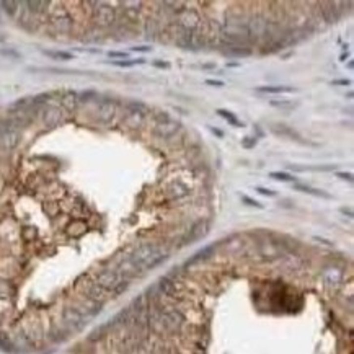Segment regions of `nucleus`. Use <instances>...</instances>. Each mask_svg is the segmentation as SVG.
<instances>
[{"label":"nucleus","mask_w":354,"mask_h":354,"mask_svg":"<svg viewBox=\"0 0 354 354\" xmlns=\"http://www.w3.org/2000/svg\"><path fill=\"white\" fill-rule=\"evenodd\" d=\"M20 129L17 126H13L12 123H7L0 127V150L8 152L13 150L20 142Z\"/></svg>","instance_id":"nucleus-1"},{"label":"nucleus","mask_w":354,"mask_h":354,"mask_svg":"<svg viewBox=\"0 0 354 354\" xmlns=\"http://www.w3.org/2000/svg\"><path fill=\"white\" fill-rule=\"evenodd\" d=\"M93 21L97 23L98 26L108 28L116 21V12H114V8L111 5H108V3H102V2L95 3Z\"/></svg>","instance_id":"nucleus-2"},{"label":"nucleus","mask_w":354,"mask_h":354,"mask_svg":"<svg viewBox=\"0 0 354 354\" xmlns=\"http://www.w3.org/2000/svg\"><path fill=\"white\" fill-rule=\"evenodd\" d=\"M176 25L183 28L185 31L194 33L201 25V17L198 10H194V8H183L176 15Z\"/></svg>","instance_id":"nucleus-3"},{"label":"nucleus","mask_w":354,"mask_h":354,"mask_svg":"<svg viewBox=\"0 0 354 354\" xmlns=\"http://www.w3.org/2000/svg\"><path fill=\"white\" fill-rule=\"evenodd\" d=\"M268 21L265 17L261 15H255V17H250L248 18V23H247V31H248V36H250V40H260V38L266 36V30H268Z\"/></svg>","instance_id":"nucleus-4"},{"label":"nucleus","mask_w":354,"mask_h":354,"mask_svg":"<svg viewBox=\"0 0 354 354\" xmlns=\"http://www.w3.org/2000/svg\"><path fill=\"white\" fill-rule=\"evenodd\" d=\"M339 3L338 2H323L320 3V13H322L325 23H336L339 21V18L343 17L341 8H338Z\"/></svg>","instance_id":"nucleus-5"},{"label":"nucleus","mask_w":354,"mask_h":354,"mask_svg":"<svg viewBox=\"0 0 354 354\" xmlns=\"http://www.w3.org/2000/svg\"><path fill=\"white\" fill-rule=\"evenodd\" d=\"M181 124L178 121H173V119H167V121H160L157 123V126L154 129V134L160 139H170L173 137L176 132L180 131Z\"/></svg>","instance_id":"nucleus-6"},{"label":"nucleus","mask_w":354,"mask_h":354,"mask_svg":"<svg viewBox=\"0 0 354 354\" xmlns=\"http://www.w3.org/2000/svg\"><path fill=\"white\" fill-rule=\"evenodd\" d=\"M116 103L113 102V100H103L102 103H100L98 106V111H97V118L100 123L103 124H108L113 121V118L116 116Z\"/></svg>","instance_id":"nucleus-7"},{"label":"nucleus","mask_w":354,"mask_h":354,"mask_svg":"<svg viewBox=\"0 0 354 354\" xmlns=\"http://www.w3.org/2000/svg\"><path fill=\"white\" fill-rule=\"evenodd\" d=\"M119 274L114 271H102L97 277V284L100 286L102 289H118L119 286Z\"/></svg>","instance_id":"nucleus-8"},{"label":"nucleus","mask_w":354,"mask_h":354,"mask_svg":"<svg viewBox=\"0 0 354 354\" xmlns=\"http://www.w3.org/2000/svg\"><path fill=\"white\" fill-rule=\"evenodd\" d=\"M62 121V111L57 106H46L42 111V123L47 127H56Z\"/></svg>","instance_id":"nucleus-9"},{"label":"nucleus","mask_w":354,"mask_h":354,"mask_svg":"<svg viewBox=\"0 0 354 354\" xmlns=\"http://www.w3.org/2000/svg\"><path fill=\"white\" fill-rule=\"evenodd\" d=\"M51 21H52L54 30L59 31V33H69L70 30H72V25H74L72 18H70V15H67L65 12H62L61 15H54Z\"/></svg>","instance_id":"nucleus-10"},{"label":"nucleus","mask_w":354,"mask_h":354,"mask_svg":"<svg viewBox=\"0 0 354 354\" xmlns=\"http://www.w3.org/2000/svg\"><path fill=\"white\" fill-rule=\"evenodd\" d=\"M222 47H227V49L224 51V54L235 56V57H247L253 52L251 47L247 44H232V46H222Z\"/></svg>","instance_id":"nucleus-11"},{"label":"nucleus","mask_w":354,"mask_h":354,"mask_svg":"<svg viewBox=\"0 0 354 354\" xmlns=\"http://www.w3.org/2000/svg\"><path fill=\"white\" fill-rule=\"evenodd\" d=\"M62 106H64L67 111L69 113H74L75 109L79 108V95L75 93V92H67V93H64V97H62Z\"/></svg>","instance_id":"nucleus-12"},{"label":"nucleus","mask_w":354,"mask_h":354,"mask_svg":"<svg viewBox=\"0 0 354 354\" xmlns=\"http://www.w3.org/2000/svg\"><path fill=\"white\" fill-rule=\"evenodd\" d=\"M168 194H170V198L171 199H181V198H185V196H188L189 194V189L186 188V186L183 183H173L168 188Z\"/></svg>","instance_id":"nucleus-13"},{"label":"nucleus","mask_w":354,"mask_h":354,"mask_svg":"<svg viewBox=\"0 0 354 354\" xmlns=\"http://www.w3.org/2000/svg\"><path fill=\"white\" fill-rule=\"evenodd\" d=\"M144 116H146V114L129 111L126 114V118H124V124H126L127 127H139L142 123H144Z\"/></svg>","instance_id":"nucleus-14"},{"label":"nucleus","mask_w":354,"mask_h":354,"mask_svg":"<svg viewBox=\"0 0 354 354\" xmlns=\"http://www.w3.org/2000/svg\"><path fill=\"white\" fill-rule=\"evenodd\" d=\"M271 131L274 132V134H277V136H288V137H295V139H299L297 134H295L291 127L284 126V124H274V126H271Z\"/></svg>","instance_id":"nucleus-15"},{"label":"nucleus","mask_w":354,"mask_h":354,"mask_svg":"<svg viewBox=\"0 0 354 354\" xmlns=\"http://www.w3.org/2000/svg\"><path fill=\"white\" fill-rule=\"evenodd\" d=\"M258 92L263 93H291L295 92L294 87H281V85H274V87H258Z\"/></svg>","instance_id":"nucleus-16"},{"label":"nucleus","mask_w":354,"mask_h":354,"mask_svg":"<svg viewBox=\"0 0 354 354\" xmlns=\"http://www.w3.org/2000/svg\"><path fill=\"white\" fill-rule=\"evenodd\" d=\"M294 189L295 191H302V193L315 194V196H322V198H325V199L332 198V196H330L328 193H325V191H322V189H313V188H310V186H305V185H294Z\"/></svg>","instance_id":"nucleus-17"},{"label":"nucleus","mask_w":354,"mask_h":354,"mask_svg":"<svg viewBox=\"0 0 354 354\" xmlns=\"http://www.w3.org/2000/svg\"><path fill=\"white\" fill-rule=\"evenodd\" d=\"M217 114H219V116H222L224 119H227V121L230 123L232 126H237V127H242L243 126V123L238 121L237 116L232 111H227V109H217Z\"/></svg>","instance_id":"nucleus-18"},{"label":"nucleus","mask_w":354,"mask_h":354,"mask_svg":"<svg viewBox=\"0 0 354 354\" xmlns=\"http://www.w3.org/2000/svg\"><path fill=\"white\" fill-rule=\"evenodd\" d=\"M42 54L52 57V59H59V61H72L74 56L70 52H64V51H42Z\"/></svg>","instance_id":"nucleus-19"},{"label":"nucleus","mask_w":354,"mask_h":354,"mask_svg":"<svg viewBox=\"0 0 354 354\" xmlns=\"http://www.w3.org/2000/svg\"><path fill=\"white\" fill-rule=\"evenodd\" d=\"M26 7H30L28 10L33 12V13H40L44 10V7L49 5V2H26L25 3Z\"/></svg>","instance_id":"nucleus-20"},{"label":"nucleus","mask_w":354,"mask_h":354,"mask_svg":"<svg viewBox=\"0 0 354 354\" xmlns=\"http://www.w3.org/2000/svg\"><path fill=\"white\" fill-rule=\"evenodd\" d=\"M127 109H129V111H134V113L146 114L147 106H146L144 103H141V102H129V103H127Z\"/></svg>","instance_id":"nucleus-21"},{"label":"nucleus","mask_w":354,"mask_h":354,"mask_svg":"<svg viewBox=\"0 0 354 354\" xmlns=\"http://www.w3.org/2000/svg\"><path fill=\"white\" fill-rule=\"evenodd\" d=\"M270 178H274V180H279V181H292L294 176L286 173V171H271Z\"/></svg>","instance_id":"nucleus-22"},{"label":"nucleus","mask_w":354,"mask_h":354,"mask_svg":"<svg viewBox=\"0 0 354 354\" xmlns=\"http://www.w3.org/2000/svg\"><path fill=\"white\" fill-rule=\"evenodd\" d=\"M146 59H132V61H116L113 62L114 65H119V67H132L136 64H144Z\"/></svg>","instance_id":"nucleus-23"},{"label":"nucleus","mask_w":354,"mask_h":354,"mask_svg":"<svg viewBox=\"0 0 354 354\" xmlns=\"http://www.w3.org/2000/svg\"><path fill=\"white\" fill-rule=\"evenodd\" d=\"M20 5L18 2H2V7H5V12L8 13V15H15V12H17V7Z\"/></svg>","instance_id":"nucleus-24"},{"label":"nucleus","mask_w":354,"mask_h":354,"mask_svg":"<svg viewBox=\"0 0 354 354\" xmlns=\"http://www.w3.org/2000/svg\"><path fill=\"white\" fill-rule=\"evenodd\" d=\"M242 203H245L247 206H251V208L263 209V204H260V203H258V201H255V199H251L250 196H245V194H243V196H242Z\"/></svg>","instance_id":"nucleus-25"},{"label":"nucleus","mask_w":354,"mask_h":354,"mask_svg":"<svg viewBox=\"0 0 354 354\" xmlns=\"http://www.w3.org/2000/svg\"><path fill=\"white\" fill-rule=\"evenodd\" d=\"M242 146L245 147V149H253V147L256 146V137H245V139H242Z\"/></svg>","instance_id":"nucleus-26"},{"label":"nucleus","mask_w":354,"mask_h":354,"mask_svg":"<svg viewBox=\"0 0 354 354\" xmlns=\"http://www.w3.org/2000/svg\"><path fill=\"white\" fill-rule=\"evenodd\" d=\"M272 106H281V108H294L295 104L291 103V102H286V100H282V102H271Z\"/></svg>","instance_id":"nucleus-27"},{"label":"nucleus","mask_w":354,"mask_h":354,"mask_svg":"<svg viewBox=\"0 0 354 354\" xmlns=\"http://www.w3.org/2000/svg\"><path fill=\"white\" fill-rule=\"evenodd\" d=\"M206 85H210V87H224L222 80H206Z\"/></svg>","instance_id":"nucleus-28"},{"label":"nucleus","mask_w":354,"mask_h":354,"mask_svg":"<svg viewBox=\"0 0 354 354\" xmlns=\"http://www.w3.org/2000/svg\"><path fill=\"white\" fill-rule=\"evenodd\" d=\"M336 176H338V178H341V180L353 181V175H351V173H344V171H338Z\"/></svg>","instance_id":"nucleus-29"},{"label":"nucleus","mask_w":354,"mask_h":354,"mask_svg":"<svg viewBox=\"0 0 354 354\" xmlns=\"http://www.w3.org/2000/svg\"><path fill=\"white\" fill-rule=\"evenodd\" d=\"M351 83V80H348V79H341V80H333L332 85L333 87H338V85H349Z\"/></svg>","instance_id":"nucleus-30"},{"label":"nucleus","mask_w":354,"mask_h":354,"mask_svg":"<svg viewBox=\"0 0 354 354\" xmlns=\"http://www.w3.org/2000/svg\"><path fill=\"white\" fill-rule=\"evenodd\" d=\"M95 97V92H87V93H82L79 97V100H82V102H88V98Z\"/></svg>","instance_id":"nucleus-31"},{"label":"nucleus","mask_w":354,"mask_h":354,"mask_svg":"<svg viewBox=\"0 0 354 354\" xmlns=\"http://www.w3.org/2000/svg\"><path fill=\"white\" fill-rule=\"evenodd\" d=\"M256 191L260 194H265V196H274V191L271 189H266V188H256Z\"/></svg>","instance_id":"nucleus-32"},{"label":"nucleus","mask_w":354,"mask_h":354,"mask_svg":"<svg viewBox=\"0 0 354 354\" xmlns=\"http://www.w3.org/2000/svg\"><path fill=\"white\" fill-rule=\"evenodd\" d=\"M132 51H139V52H149V51H152V47H149V46H136V47H132Z\"/></svg>","instance_id":"nucleus-33"},{"label":"nucleus","mask_w":354,"mask_h":354,"mask_svg":"<svg viewBox=\"0 0 354 354\" xmlns=\"http://www.w3.org/2000/svg\"><path fill=\"white\" fill-rule=\"evenodd\" d=\"M108 56L109 57H126L127 54H126V52H114V51H111V52H108Z\"/></svg>","instance_id":"nucleus-34"},{"label":"nucleus","mask_w":354,"mask_h":354,"mask_svg":"<svg viewBox=\"0 0 354 354\" xmlns=\"http://www.w3.org/2000/svg\"><path fill=\"white\" fill-rule=\"evenodd\" d=\"M154 65L155 67H162V69H168V64H167V62H154Z\"/></svg>","instance_id":"nucleus-35"},{"label":"nucleus","mask_w":354,"mask_h":354,"mask_svg":"<svg viewBox=\"0 0 354 354\" xmlns=\"http://www.w3.org/2000/svg\"><path fill=\"white\" fill-rule=\"evenodd\" d=\"M210 131H212L214 134H216V136H219V137H224V132L221 131V129H216V127H210Z\"/></svg>","instance_id":"nucleus-36"},{"label":"nucleus","mask_w":354,"mask_h":354,"mask_svg":"<svg viewBox=\"0 0 354 354\" xmlns=\"http://www.w3.org/2000/svg\"><path fill=\"white\" fill-rule=\"evenodd\" d=\"M203 69H216V64L210 62V64H203Z\"/></svg>","instance_id":"nucleus-37"},{"label":"nucleus","mask_w":354,"mask_h":354,"mask_svg":"<svg viewBox=\"0 0 354 354\" xmlns=\"http://www.w3.org/2000/svg\"><path fill=\"white\" fill-rule=\"evenodd\" d=\"M341 212H343V214H348L349 217H353V212H351V210H349V209H346V208H341Z\"/></svg>","instance_id":"nucleus-38"}]
</instances>
